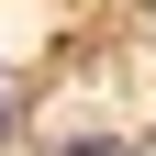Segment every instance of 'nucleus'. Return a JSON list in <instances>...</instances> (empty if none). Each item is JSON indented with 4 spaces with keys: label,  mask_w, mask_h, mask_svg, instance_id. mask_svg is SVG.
Returning a JSON list of instances; mask_svg holds the SVG:
<instances>
[{
    "label": "nucleus",
    "mask_w": 156,
    "mask_h": 156,
    "mask_svg": "<svg viewBox=\"0 0 156 156\" xmlns=\"http://www.w3.org/2000/svg\"><path fill=\"white\" fill-rule=\"evenodd\" d=\"M0 123H11V101H0Z\"/></svg>",
    "instance_id": "f257e3e1"
}]
</instances>
